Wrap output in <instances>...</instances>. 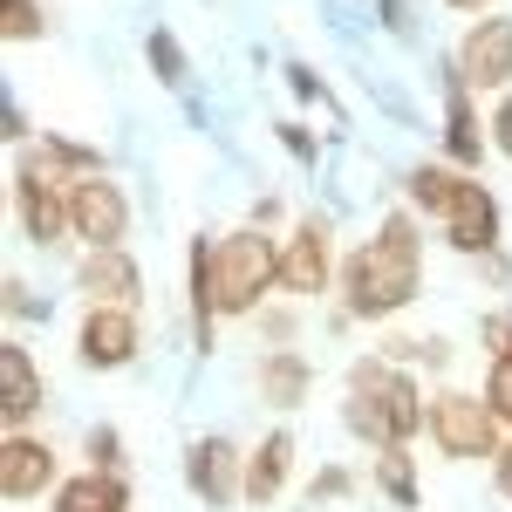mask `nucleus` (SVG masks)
Masks as SVG:
<instances>
[{
	"label": "nucleus",
	"mask_w": 512,
	"mask_h": 512,
	"mask_svg": "<svg viewBox=\"0 0 512 512\" xmlns=\"http://www.w3.org/2000/svg\"><path fill=\"white\" fill-rule=\"evenodd\" d=\"M424 287V233L417 212H390L376 239H362L342 260V315L349 321H396Z\"/></svg>",
	"instance_id": "nucleus-1"
},
{
	"label": "nucleus",
	"mask_w": 512,
	"mask_h": 512,
	"mask_svg": "<svg viewBox=\"0 0 512 512\" xmlns=\"http://www.w3.org/2000/svg\"><path fill=\"white\" fill-rule=\"evenodd\" d=\"M342 424H349L362 444L390 451V444H410L417 431H431V403L417 390V376L390 362V355H362L349 369V403H342Z\"/></svg>",
	"instance_id": "nucleus-2"
},
{
	"label": "nucleus",
	"mask_w": 512,
	"mask_h": 512,
	"mask_svg": "<svg viewBox=\"0 0 512 512\" xmlns=\"http://www.w3.org/2000/svg\"><path fill=\"white\" fill-rule=\"evenodd\" d=\"M410 205L431 212L444 239L472 260H492L499 239H506V219H499V198L478 171H458V164H417L410 171Z\"/></svg>",
	"instance_id": "nucleus-3"
},
{
	"label": "nucleus",
	"mask_w": 512,
	"mask_h": 512,
	"mask_svg": "<svg viewBox=\"0 0 512 512\" xmlns=\"http://www.w3.org/2000/svg\"><path fill=\"white\" fill-rule=\"evenodd\" d=\"M274 287H280V239H267V226H239V233H226L212 246V301H219V321L260 315Z\"/></svg>",
	"instance_id": "nucleus-4"
},
{
	"label": "nucleus",
	"mask_w": 512,
	"mask_h": 512,
	"mask_svg": "<svg viewBox=\"0 0 512 512\" xmlns=\"http://www.w3.org/2000/svg\"><path fill=\"white\" fill-rule=\"evenodd\" d=\"M69 192H76V171L48 158V144L14 164V226L28 246H55L69 233Z\"/></svg>",
	"instance_id": "nucleus-5"
},
{
	"label": "nucleus",
	"mask_w": 512,
	"mask_h": 512,
	"mask_svg": "<svg viewBox=\"0 0 512 512\" xmlns=\"http://www.w3.org/2000/svg\"><path fill=\"white\" fill-rule=\"evenodd\" d=\"M431 444L444 458H499L506 451V424L485 403V390H437L431 396Z\"/></svg>",
	"instance_id": "nucleus-6"
},
{
	"label": "nucleus",
	"mask_w": 512,
	"mask_h": 512,
	"mask_svg": "<svg viewBox=\"0 0 512 512\" xmlns=\"http://www.w3.org/2000/svg\"><path fill=\"white\" fill-rule=\"evenodd\" d=\"M69 233L82 239V253H96V246H123L130 233V198H123L117 178H76V192H69Z\"/></svg>",
	"instance_id": "nucleus-7"
},
{
	"label": "nucleus",
	"mask_w": 512,
	"mask_h": 512,
	"mask_svg": "<svg viewBox=\"0 0 512 512\" xmlns=\"http://www.w3.org/2000/svg\"><path fill=\"white\" fill-rule=\"evenodd\" d=\"M451 69L465 76V89H512V14H478Z\"/></svg>",
	"instance_id": "nucleus-8"
},
{
	"label": "nucleus",
	"mask_w": 512,
	"mask_h": 512,
	"mask_svg": "<svg viewBox=\"0 0 512 512\" xmlns=\"http://www.w3.org/2000/svg\"><path fill=\"white\" fill-rule=\"evenodd\" d=\"M335 280H342V267H335V239H328V226H321V219H301L294 239L280 246V287H287L294 301H315V294H328Z\"/></svg>",
	"instance_id": "nucleus-9"
},
{
	"label": "nucleus",
	"mask_w": 512,
	"mask_h": 512,
	"mask_svg": "<svg viewBox=\"0 0 512 512\" xmlns=\"http://www.w3.org/2000/svg\"><path fill=\"white\" fill-rule=\"evenodd\" d=\"M55 485H62L55 444H48V437H28V431H7V444H0V499L21 506V499H41V492H55Z\"/></svg>",
	"instance_id": "nucleus-10"
},
{
	"label": "nucleus",
	"mask_w": 512,
	"mask_h": 512,
	"mask_svg": "<svg viewBox=\"0 0 512 512\" xmlns=\"http://www.w3.org/2000/svg\"><path fill=\"white\" fill-rule=\"evenodd\" d=\"M144 349V328H137V308H89L76 328V355L82 369H130Z\"/></svg>",
	"instance_id": "nucleus-11"
},
{
	"label": "nucleus",
	"mask_w": 512,
	"mask_h": 512,
	"mask_svg": "<svg viewBox=\"0 0 512 512\" xmlns=\"http://www.w3.org/2000/svg\"><path fill=\"white\" fill-rule=\"evenodd\" d=\"M185 485H192L205 506L246 499V458H239L233 437H198L192 451H185Z\"/></svg>",
	"instance_id": "nucleus-12"
},
{
	"label": "nucleus",
	"mask_w": 512,
	"mask_h": 512,
	"mask_svg": "<svg viewBox=\"0 0 512 512\" xmlns=\"http://www.w3.org/2000/svg\"><path fill=\"white\" fill-rule=\"evenodd\" d=\"M76 294L89 308H137L144 301V274H137V260L123 246H96L76 267Z\"/></svg>",
	"instance_id": "nucleus-13"
},
{
	"label": "nucleus",
	"mask_w": 512,
	"mask_h": 512,
	"mask_svg": "<svg viewBox=\"0 0 512 512\" xmlns=\"http://www.w3.org/2000/svg\"><path fill=\"white\" fill-rule=\"evenodd\" d=\"M485 151H492V123H478L465 76H458V69H444V158L458 164V171H478Z\"/></svg>",
	"instance_id": "nucleus-14"
},
{
	"label": "nucleus",
	"mask_w": 512,
	"mask_h": 512,
	"mask_svg": "<svg viewBox=\"0 0 512 512\" xmlns=\"http://www.w3.org/2000/svg\"><path fill=\"white\" fill-rule=\"evenodd\" d=\"M35 410H41V369H35V355L21 349V342H0V417H7V431H21Z\"/></svg>",
	"instance_id": "nucleus-15"
},
{
	"label": "nucleus",
	"mask_w": 512,
	"mask_h": 512,
	"mask_svg": "<svg viewBox=\"0 0 512 512\" xmlns=\"http://www.w3.org/2000/svg\"><path fill=\"white\" fill-rule=\"evenodd\" d=\"M315 396V362L301 349H267L260 355V403L274 410H301Z\"/></svg>",
	"instance_id": "nucleus-16"
},
{
	"label": "nucleus",
	"mask_w": 512,
	"mask_h": 512,
	"mask_svg": "<svg viewBox=\"0 0 512 512\" xmlns=\"http://www.w3.org/2000/svg\"><path fill=\"white\" fill-rule=\"evenodd\" d=\"M287 472H294V431H267L246 451V499L274 506L280 492H287Z\"/></svg>",
	"instance_id": "nucleus-17"
},
{
	"label": "nucleus",
	"mask_w": 512,
	"mask_h": 512,
	"mask_svg": "<svg viewBox=\"0 0 512 512\" xmlns=\"http://www.w3.org/2000/svg\"><path fill=\"white\" fill-rule=\"evenodd\" d=\"M55 512H130L123 472H76L55 485Z\"/></svg>",
	"instance_id": "nucleus-18"
},
{
	"label": "nucleus",
	"mask_w": 512,
	"mask_h": 512,
	"mask_svg": "<svg viewBox=\"0 0 512 512\" xmlns=\"http://www.w3.org/2000/svg\"><path fill=\"white\" fill-rule=\"evenodd\" d=\"M369 478H376V492H383L390 506H403V512L424 506V485H417V458H410V444L376 451V458H369Z\"/></svg>",
	"instance_id": "nucleus-19"
},
{
	"label": "nucleus",
	"mask_w": 512,
	"mask_h": 512,
	"mask_svg": "<svg viewBox=\"0 0 512 512\" xmlns=\"http://www.w3.org/2000/svg\"><path fill=\"white\" fill-rule=\"evenodd\" d=\"M144 55H151V69H158L164 89H185L192 62H185V48H178V35H171V28H151V35H144Z\"/></svg>",
	"instance_id": "nucleus-20"
},
{
	"label": "nucleus",
	"mask_w": 512,
	"mask_h": 512,
	"mask_svg": "<svg viewBox=\"0 0 512 512\" xmlns=\"http://www.w3.org/2000/svg\"><path fill=\"white\" fill-rule=\"evenodd\" d=\"M48 21H41V0H0V35L7 41H35Z\"/></svg>",
	"instance_id": "nucleus-21"
},
{
	"label": "nucleus",
	"mask_w": 512,
	"mask_h": 512,
	"mask_svg": "<svg viewBox=\"0 0 512 512\" xmlns=\"http://www.w3.org/2000/svg\"><path fill=\"white\" fill-rule=\"evenodd\" d=\"M82 451H89V472H123V437L110 424H96V431L82 437Z\"/></svg>",
	"instance_id": "nucleus-22"
},
{
	"label": "nucleus",
	"mask_w": 512,
	"mask_h": 512,
	"mask_svg": "<svg viewBox=\"0 0 512 512\" xmlns=\"http://www.w3.org/2000/svg\"><path fill=\"white\" fill-rule=\"evenodd\" d=\"M485 403L499 410V424L512 431V355H499V362H492V376H485Z\"/></svg>",
	"instance_id": "nucleus-23"
},
{
	"label": "nucleus",
	"mask_w": 512,
	"mask_h": 512,
	"mask_svg": "<svg viewBox=\"0 0 512 512\" xmlns=\"http://www.w3.org/2000/svg\"><path fill=\"white\" fill-rule=\"evenodd\" d=\"M478 335H485V349H492V362L499 355H512V308H499V315L478 321Z\"/></svg>",
	"instance_id": "nucleus-24"
},
{
	"label": "nucleus",
	"mask_w": 512,
	"mask_h": 512,
	"mask_svg": "<svg viewBox=\"0 0 512 512\" xmlns=\"http://www.w3.org/2000/svg\"><path fill=\"white\" fill-rule=\"evenodd\" d=\"M287 82H294V96H301V103H328V82H321L308 62H287Z\"/></svg>",
	"instance_id": "nucleus-25"
},
{
	"label": "nucleus",
	"mask_w": 512,
	"mask_h": 512,
	"mask_svg": "<svg viewBox=\"0 0 512 512\" xmlns=\"http://www.w3.org/2000/svg\"><path fill=\"white\" fill-rule=\"evenodd\" d=\"M492 151L512 164V89L499 96V110H492Z\"/></svg>",
	"instance_id": "nucleus-26"
},
{
	"label": "nucleus",
	"mask_w": 512,
	"mask_h": 512,
	"mask_svg": "<svg viewBox=\"0 0 512 512\" xmlns=\"http://www.w3.org/2000/svg\"><path fill=\"white\" fill-rule=\"evenodd\" d=\"M280 144H287V151H294L301 164H315V158H321V144L308 137V123H280Z\"/></svg>",
	"instance_id": "nucleus-27"
},
{
	"label": "nucleus",
	"mask_w": 512,
	"mask_h": 512,
	"mask_svg": "<svg viewBox=\"0 0 512 512\" xmlns=\"http://www.w3.org/2000/svg\"><path fill=\"white\" fill-rule=\"evenodd\" d=\"M260 321H267L274 349H287V335H294V308H260Z\"/></svg>",
	"instance_id": "nucleus-28"
},
{
	"label": "nucleus",
	"mask_w": 512,
	"mask_h": 512,
	"mask_svg": "<svg viewBox=\"0 0 512 512\" xmlns=\"http://www.w3.org/2000/svg\"><path fill=\"white\" fill-rule=\"evenodd\" d=\"M349 485H355L349 472H321V478H315V499H342V492H349Z\"/></svg>",
	"instance_id": "nucleus-29"
},
{
	"label": "nucleus",
	"mask_w": 512,
	"mask_h": 512,
	"mask_svg": "<svg viewBox=\"0 0 512 512\" xmlns=\"http://www.w3.org/2000/svg\"><path fill=\"white\" fill-rule=\"evenodd\" d=\"M492 478H499V492H506V499H512V437H506V451L492 458Z\"/></svg>",
	"instance_id": "nucleus-30"
},
{
	"label": "nucleus",
	"mask_w": 512,
	"mask_h": 512,
	"mask_svg": "<svg viewBox=\"0 0 512 512\" xmlns=\"http://www.w3.org/2000/svg\"><path fill=\"white\" fill-rule=\"evenodd\" d=\"M7 315H35V301H28V287H21V280H7Z\"/></svg>",
	"instance_id": "nucleus-31"
},
{
	"label": "nucleus",
	"mask_w": 512,
	"mask_h": 512,
	"mask_svg": "<svg viewBox=\"0 0 512 512\" xmlns=\"http://www.w3.org/2000/svg\"><path fill=\"white\" fill-rule=\"evenodd\" d=\"M444 7H458V14H492V0H444Z\"/></svg>",
	"instance_id": "nucleus-32"
}]
</instances>
